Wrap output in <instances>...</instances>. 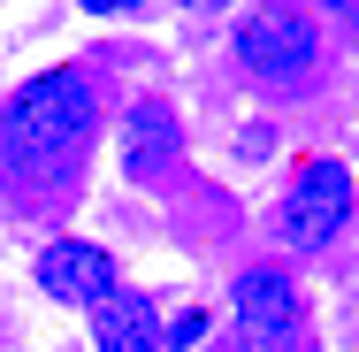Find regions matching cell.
Segmentation results:
<instances>
[{"instance_id":"cell-1","label":"cell","mask_w":359,"mask_h":352,"mask_svg":"<svg viewBox=\"0 0 359 352\" xmlns=\"http://www.w3.org/2000/svg\"><path fill=\"white\" fill-rule=\"evenodd\" d=\"M92 123H100L92 84L76 70H39L8 100V115H0V169L39 184V176H54V169L76 161V145L92 138Z\"/></svg>"},{"instance_id":"cell-2","label":"cell","mask_w":359,"mask_h":352,"mask_svg":"<svg viewBox=\"0 0 359 352\" xmlns=\"http://www.w3.org/2000/svg\"><path fill=\"white\" fill-rule=\"evenodd\" d=\"M313 54H321V31L298 8H252L237 23V62L260 77V84H298V77L313 70Z\"/></svg>"},{"instance_id":"cell-3","label":"cell","mask_w":359,"mask_h":352,"mask_svg":"<svg viewBox=\"0 0 359 352\" xmlns=\"http://www.w3.org/2000/svg\"><path fill=\"white\" fill-rule=\"evenodd\" d=\"M344 222H352V169L344 161H306L283 200V237L298 253H321Z\"/></svg>"},{"instance_id":"cell-4","label":"cell","mask_w":359,"mask_h":352,"mask_svg":"<svg viewBox=\"0 0 359 352\" xmlns=\"http://www.w3.org/2000/svg\"><path fill=\"white\" fill-rule=\"evenodd\" d=\"M229 306H237L252 352H283L298 337V283L283 268H245V276L229 283Z\"/></svg>"},{"instance_id":"cell-5","label":"cell","mask_w":359,"mask_h":352,"mask_svg":"<svg viewBox=\"0 0 359 352\" xmlns=\"http://www.w3.org/2000/svg\"><path fill=\"white\" fill-rule=\"evenodd\" d=\"M39 291H54L62 306H100V299H115V261L92 237H54L39 253Z\"/></svg>"},{"instance_id":"cell-6","label":"cell","mask_w":359,"mask_h":352,"mask_svg":"<svg viewBox=\"0 0 359 352\" xmlns=\"http://www.w3.org/2000/svg\"><path fill=\"white\" fill-rule=\"evenodd\" d=\"M176 153H184V131H176L168 100H138V107L123 115V138H115L123 176H130V184H153V176H168Z\"/></svg>"},{"instance_id":"cell-7","label":"cell","mask_w":359,"mask_h":352,"mask_svg":"<svg viewBox=\"0 0 359 352\" xmlns=\"http://www.w3.org/2000/svg\"><path fill=\"white\" fill-rule=\"evenodd\" d=\"M92 345L100 352H161V322L138 291H115L92 306Z\"/></svg>"},{"instance_id":"cell-8","label":"cell","mask_w":359,"mask_h":352,"mask_svg":"<svg viewBox=\"0 0 359 352\" xmlns=\"http://www.w3.org/2000/svg\"><path fill=\"white\" fill-rule=\"evenodd\" d=\"M199 337H207V314H199V306H184L176 322H161V345H168V352H191Z\"/></svg>"},{"instance_id":"cell-9","label":"cell","mask_w":359,"mask_h":352,"mask_svg":"<svg viewBox=\"0 0 359 352\" xmlns=\"http://www.w3.org/2000/svg\"><path fill=\"white\" fill-rule=\"evenodd\" d=\"M76 8H84V15H138L145 0H76Z\"/></svg>"},{"instance_id":"cell-10","label":"cell","mask_w":359,"mask_h":352,"mask_svg":"<svg viewBox=\"0 0 359 352\" xmlns=\"http://www.w3.org/2000/svg\"><path fill=\"white\" fill-rule=\"evenodd\" d=\"M176 8H184V15H199V8H229V0H176Z\"/></svg>"}]
</instances>
